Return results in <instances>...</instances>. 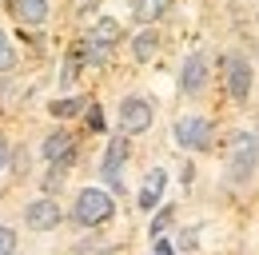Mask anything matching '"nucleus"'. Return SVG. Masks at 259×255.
Returning a JSON list of instances; mask_svg holds the SVG:
<instances>
[{
  "instance_id": "obj_12",
  "label": "nucleus",
  "mask_w": 259,
  "mask_h": 255,
  "mask_svg": "<svg viewBox=\"0 0 259 255\" xmlns=\"http://www.w3.org/2000/svg\"><path fill=\"white\" fill-rule=\"evenodd\" d=\"M163 184H167L163 167L148 172V180H144V188H140V207H144V211H152V207L160 203V195H163Z\"/></svg>"
},
{
  "instance_id": "obj_17",
  "label": "nucleus",
  "mask_w": 259,
  "mask_h": 255,
  "mask_svg": "<svg viewBox=\"0 0 259 255\" xmlns=\"http://www.w3.org/2000/svg\"><path fill=\"white\" fill-rule=\"evenodd\" d=\"M12 68H16V52H12L8 36L0 32V72H12Z\"/></svg>"
},
{
  "instance_id": "obj_4",
  "label": "nucleus",
  "mask_w": 259,
  "mask_h": 255,
  "mask_svg": "<svg viewBox=\"0 0 259 255\" xmlns=\"http://www.w3.org/2000/svg\"><path fill=\"white\" fill-rule=\"evenodd\" d=\"M224 80H227V92L235 104H243L247 96H251V64L243 60L239 52H231L224 60Z\"/></svg>"
},
{
  "instance_id": "obj_18",
  "label": "nucleus",
  "mask_w": 259,
  "mask_h": 255,
  "mask_svg": "<svg viewBox=\"0 0 259 255\" xmlns=\"http://www.w3.org/2000/svg\"><path fill=\"white\" fill-rule=\"evenodd\" d=\"M171 216H176L171 207H160V211H156V220H152V235H163V231L171 227Z\"/></svg>"
},
{
  "instance_id": "obj_10",
  "label": "nucleus",
  "mask_w": 259,
  "mask_h": 255,
  "mask_svg": "<svg viewBox=\"0 0 259 255\" xmlns=\"http://www.w3.org/2000/svg\"><path fill=\"white\" fill-rule=\"evenodd\" d=\"M44 159L56 163V167H68V163L76 159V140H72L68 132H52V136L44 140Z\"/></svg>"
},
{
  "instance_id": "obj_9",
  "label": "nucleus",
  "mask_w": 259,
  "mask_h": 255,
  "mask_svg": "<svg viewBox=\"0 0 259 255\" xmlns=\"http://www.w3.org/2000/svg\"><path fill=\"white\" fill-rule=\"evenodd\" d=\"M124 159H128V140H124V136H116V140L108 144V152H104V163H100V172H104V180H108L112 188H120Z\"/></svg>"
},
{
  "instance_id": "obj_13",
  "label": "nucleus",
  "mask_w": 259,
  "mask_h": 255,
  "mask_svg": "<svg viewBox=\"0 0 259 255\" xmlns=\"http://www.w3.org/2000/svg\"><path fill=\"white\" fill-rule=\"evenodd\" d=\"M167 4H171V0H132V16H136L140 24H156L163 12H167Z\"/></svg>"
},
{
  "instance_id": "obj_3",
  "label": "nucleus",
  "mask_w": 259,
  "mask_h": 255,
  "mask_svg": "<svg viewBox=\"0 0 259 255\" xmlns=\"http://www.w3.org/2000/svg\"><path fill=\"white\" fill-rule=\"evenodd\" d=\"M116 44H120V24L112 16H104V20H96V28L88 32V40H84V56L92 64H108Z\"/></svg>"
},
{
  "instance_id": "obj_6",
  "label": "nucleus",
  "mask_w": 259,
  "mask_h": 255,
  "mask_svg": "<svg viewBox=\"0 0 259 255\" xmlns=\"http://www.w3.org/2000/svg\"><path fill=\"white\" fill-rule=\"evenodd\" d=\"M120 128H124L128 136L148 132V128H152V104H148L144 96H128V100L120 104Z\"/></svg>"
},
{
  "instance_id": "obj_2",
  "label": "nucleus",
  "mask_w": 259,
  "mask_h": 255,
  "mask_svg": "<svg viewBox=\"0 0 259 255\" xmlns=\"http://www.w3.org/2000/svg\"><path fill=\"white\" fill-rule=\"evenodd\" d=\"M112 211H116V203H112V195H108L104 188H84L80 195H76V207H72L76 223H84V227L108 223V220H112Z\"/></svg>"
},
{
  "instance_id": "obj_15",
  "label": "nucleus",
  "mask_w": 259,
  "mask_h": 255,
  "mask_svg": "<svg viewBox=\"0 0 259 255\" xmlns=\"http://www.w3.org/2000/svg\"><path fill=\"white\" fill-rule=\"evenodd\" d=\"M80 68H84V44H72V52H68V60H64V84H72L76 76H80Z\"/></svg>"
},
{
  "instance_id": "obj_22",
  "label": "nucleus",
  "mask_w": 259,
  "mask_h": 255,
  "mask_svg": "<svg viewBox=\"0 0 259 255\" xmlns=\"http://www.w3.org/2000/svg\"><path fill=\"white\" fill-rule=\"evenodd\" d=\"M4 159H8V148H4V144H0V167H4Z\"/></svg>"
},
{
  "instance_id": "obj_1",
  "label": "nucleus",
  "mask_w": 259,
  "mask_h": 255,
  "mask_svg": "<svg viewBox=\"0 0 259 255\" xmlns=\"http://www.w3.org/2000/svg\"><path fill=\"white\" fill-rule=\"evenodd\" d=\"M227 163H231V180L243 184L259 163V136L255 132H235L231 136V148H227Z\"/></svg>"
},
{
  "instance_id": "obj_5",
  "label": "nucleus",
  "mask_w": 259,
  "mask_h": 255,
  "mask_svg": "<svg viewBox=\"0 0 259 255\" xmlns=\"http://www.w3.org/2000/svg\"><path fill=\"white\" fill-rule=\"evenodd\" d=\"M176 144L188 148V152H203V148L211 144V124H207L203 116H184V120H176Z\"/></svg>"
},
{
  "instance_id": "obj_19",
  "label": "nucleus",
  "mask_w": 259,
  "mask_h": 255,
  "mask_svg": "<svg viewBox=\"0 0 259 255\" xmlns=\"http://www.w3.org/2000/svg\"><path fill=\"white\" fill-rule=\"evenodd\" d=\"M12 251H16V231L0 227V255H12Z\"/></svg>"
},
{
  "instance_id": "obj_20",
  "label": "nucleus",
  "mask_w": 259,
  "mask_h": 255,
  "mask_svg": "<svg viewBox=\"0 0 259 255\" xmlns=\"http://www.w3.org/2000/svg\"><path fill=\"white\" fill-rule=\"evenodd\" d=\"M88 128H92V132H104V112H100L96 104L88 108Z\"/></svg>"
},
{
  "instance_id": "obj_11",
  "label": "nucleus",
  "mask_w": 259,
  "mask_h": 255,
  "mask_svg": "<svg viewBox=\"0 0 259 255\" xmlns=\"http://www.w3.org/2000/svg\"><path fill=\"white\" fill-rule=\"evenodd\" d=\"M12 16L20 24H44L48 20V0H12Z\"/></svg>"
},
{
  "instance_id": "obj_8",
  "label": "nucleus",
  "mask_w": 259,
  "mask_h": 255,
  "mask_svg": "<svg viewBox=\"0 0 259 255\" xmlns=\"http://www.w3.org/2000/svg\"><path fill=\"white\" fill-rule=\"evenodd\" d=\"M203 84H207V56L203 52H192L188 60H184V72H180V88L188 96L203 92Z\"/></svg>"
},
{
  "instance_id": "obj_7",
  "label": "nucleus",
  "mask_w": 259,
  "mask_h": 255,
  "mask_svg": "<svg viewBox=\"0 0 259 255\" xmlns=\"http://www.w3.org/2000/svg\"><path fill=\"white\" fill-rule=\"evenodd\" d=\"M24 220L32 231H52V227H60V207H56V199H32L28 203V211H24Z\"/></svg>"
},
{
  "instance_id": "obj_14",
  "label": "nucleus",
  "mask_w": 259,
  "mask_h": 255,
  "mask_svg": "<svg viewBox=\"0 0 259 255\" xmlns=\"http://www.w3.org/2000/svg\"><path fill=\"white\" fill-rule=\"evenodd\" d=\"M156 48H160V36L148 28V32H140L136 40H132V52H136V60H152L156 56Z\"/></svg>"
},
{
  "instance_id": "obj_16",
  "label": "nucleus",
  "mask_w": 259,
  "mask_h": 255,
  "mask_svg": "<svg viewBox=\"0 0 259 255\" xmlns=\"http://www.w3.org/2000/svg\"><path fill=\"white\" fill-rule=\"evenodd\" d=\"M76 112H84V100H80V96H68V100H56V104H52V116H60V120H64V116H76Z\"/></svg>"
},
{
  "instance_id": "obj_21",
  "label": "nucleus",
  "mask_w": 259,
  "mask_h": 255,
  "mask_svg": "<svg viewBox=\"0 0 259 255\" xmlns=\"http://www.w3.org/2000/svg\"><path fill=\"white\" fill-rule=\"evenodd\" d=\"M152 247H156V251H160V255L176 251V243H171V239H163V235H156V243H152Z\"/></svg>"
}]
</instances>
